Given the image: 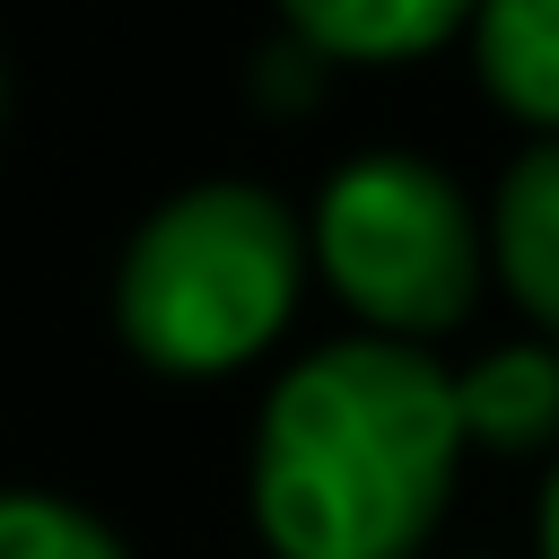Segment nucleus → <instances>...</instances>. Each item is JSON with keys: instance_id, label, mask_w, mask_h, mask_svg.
Here are the masks:
<instances>
[{"instance_id": "1", "label": "nucleus", "mask_w": 559, "mask_h": 559, "mask_svg": "<svg viewBox=\"0 0 559 559\" xmlns=\"http://www.w3.org/2000/svg\"><path fill=\"white\" fill-rule=\"evenodd\" d=\"M454 376L419 341H332L253 428V524L280 559H419L463 463Z\"/></svg>"}, {"instance_id": "2", "label": "nucleus", "mask_w": 559, "mask_h": 559, "mask_svg": "<svg viewBox=\"0 0 559 559\" xmlns=\"http://www.w3.org/2000/svg\"><path fill=\"white\" fill-rule=\"evenodd\" d=\"M306 236L253 183H192L175 192L122 253L114 314L122 341L166 376H227L280 341L297 314Z\"/></svg>"}, {"instance_id": "3", "label": "nucleus", "mask_w": 559, "mask_h": 559, "mask_svg": "<svg viewBox=\"0 0 559 559\" xmlns=\"http://www.w3.org/2000/svg\"><path fill=\"white\" fill-rule=\"evenodd\" d=\"M314 262L384 341L454 332L480 297V218L445 166L411 148L349 157L314 201Z\"/></svg>"}, {"instance_id": "4", "label": "nucleus", "mask_w": 559, "mask_h": 559, "mask_svg": "<svg viewBox=\"0 0 559 559\" xmlns=\"http://www.w3.org/2000/svg\"><path fill=\"white\" fill-rule=\"evenodd\" d=\"M489 253H498L507 297L559 332V140H542L507 166L498 210H489Z\"/></svg>"}, {"instance_id": "5", "label": "nucleus", "mask_w": 559, "mask_h": 559, "mask_svg": "<svg viewBox=\"0 0 559 559\" xmlns=\"http://www.w3.org/2000/svg\"><path fill=\"white\" fill-rule=\"evenodd\" d=\"M288 35L323 61H411L480 17V0H280Z\"/></svg>"}, {"instance_id": "6", "label": "nucleus", "mask_w": 559, "mask_h": 559, "mask_svg": "<svg viewBox=\"0 0 559 559\" xmlns=\"http://www.w3.org/2000/svg\"><path fill=\"white\" fill-rule=\"evenodd\" d=\"M472 44L489 96L559 140V0H480Z\"/></svg>"}, {"instance_id": "7", "label": "nucleus", "mask_w": 559, "mask_h": 559, "mask_svg": "<svg viewBox=\"0 0 559 559\" xmlns=\"http://www.w3.org/2000/svg\"><path fill=\"white\" fill-rule=\"evenodd\" d=\"M463 437H489L498 454H533L559 437V358L550 349H498L472 376H454Z\"/></svg>"}, {"instance_id": "8", "label": "nucleus", "mask_w": 559, "mask_h": 559, "mask_svg": "<svg viewBox=\"0 0 559 559\" xmlns=\"http://www.w3.org/2000/svg\"><path fill=\"white\" fill-rule=\"evenodd\" d=\"M0 559H131L96 515L61 507V498H26L9 489L0 498Z\"/></svg>"}, {"instance_id": "9", "label": "nucleus", "mask_w": 559, "mask_h": 559, "mask_svg": "<svg viewBox=\"0 0 559 559\" xmlns=\"http://www.w3.org/2000/svg\"><path fill=\"white\" fill-rule=\"evenodd\" d=\"M542 559H559V472H550V489H542Z\"/></svg>"}]
</instances>
